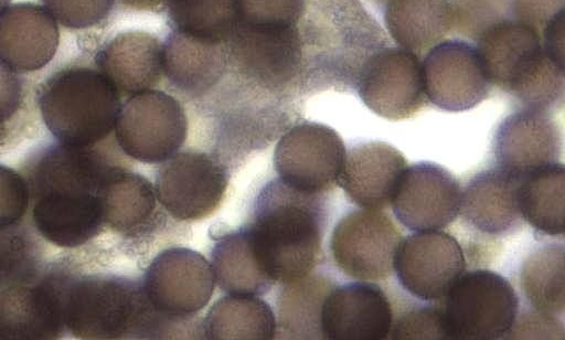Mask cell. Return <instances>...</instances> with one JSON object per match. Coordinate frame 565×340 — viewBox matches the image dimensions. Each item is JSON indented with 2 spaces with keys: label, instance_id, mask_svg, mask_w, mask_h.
<instances>
[{
  "label": "cell",
  "instance_id": "11",
  "mask_svg": "<svg viewBox=\"0 0 565 340\" xmlns=\"http://www.w3.org/2000/svg\"><path fill=\"white\" fill-rule=\"evenodd\" d=\"M355 89L365 106L391 120L413 116L427 99L422 62L414 52L396 46H386L370 57Z\"/></svg>",
  "mask_w": 565,
  "mask_h": 340
},
{
  "label": "cell",
  "instance_id": "17",
  "mask_svg": "<svg viewBox=\"0 0 565 340\" xmlns=\"http://www.w3.org/2000/svg\"><path fill=\"white\" fill-rule=\"evenodd\" d=\"M227 47L239 71L266 83L289 81L302 65L303 46L297 25L260 26L237 22Z\"/></svg>",
  "mask_w": 565,
  "mask_h": 340
},
{
  "label": "cell",
  "instance_id": "8",
  "mask_svg": "<svg viewBox=\"0 0 565 340\" xmlns=\"http://www.w3.org/2000/svg\"><path fill=\"white\" fill-rule=\"evenodd\" d=\"M115 130L125 153L145 163H159L183 145L188 121L177 99L152 88L134 94L121 105Z\"/></svg>",
  "mask_w": 565,
  "mask_h": 340
},
{
  "label": "cell",
  "instance_id": "26",
  "mask_svg": "<svg viewBox=\"0 0 565 340\" xmlns=\"http://www.w3.org/2000/svg\"><path fill=\"white\" fill-rule=\"evenodd\" d=\"M384 6L390 35L414 53L440 42L452 26L448 0H388Z\"/></svg>",
  "mask_w": 565,
  "mask_h": 340
},
{
  "label": "cell",
  "instance_id": "37",
  "mask_svg": "<svg viewBox=\"0 0 565 340\" xmlns=\"http://www.w3.org/2000/svg\"><path fill=\"white\" fill-rule=\"evenodd\" d=\"M390 334L393 339H446L440 309H414L401 317Z\"/></svg>",
  "mask_w": 565,
  "mask_h": 340
},
{
  "label": "cell",
  "instance_id": "6",
  "mask_svg": "<svg viewBox=\"0 0 565 340\" xmlns=\"http://www.w3.org/2000/svg\"><path fill=\"white\" fill-rule=\"evenodd\" d=\"M440 309L446 339L505 338L518 319L519 299L503 276L486 269L462 274Z\"/></svg>",
  "mask_w": 565,
  "mask_h": 340
},
{
  "label": "cell",
  "instance_id": "44",
  "mask_svg": "<svg viewBox=\"0 0 565 340\" xmlns=\"http://www.w3.org/2000/svg\"><path fill=\"white\" fill-rule=\"evenodd\" d=\"M375 3L385 4L388 0H371Z\"/></svg>",
  "mask_w": 565,
  "mask_h": 340
},
{
  "label": "cell",
  "instance_id": "13",
  "mask_svg": "<svg viewBox=\"0 0 565 340\" xmlns=\"http://www.w3.org/2000/svg\"><path fill=\"white\" fill-rule=\"evenodd\" d=\"M422 72L426 98L447 111L477 106L492 85L477 46L462 40L431 46L422 62Z\"/></svg>",
  "mask_w": 565,
  "mask_h": 340
},
{
  "label": "cell",
  "instance_id": "39",
  "mask_svg": "<svg viewBox=\"0 0 565 340\" xmlns=\"http://www.w3.org/2000/svg\"><path fill=\"white\" fill-rule=\"evenodd\" d=\"M512 9L519 21L539 31L551 17L564 9V0H513Z\"/></svg>",
  "mask_w": 565,
  "mask_h": 340
},
{
  "label": "cell",
  "instance_id": "34",
  "mask_svg": "<svg viewBox=\"0 0 565 340\" xmlns=\"http://www.w3.org/2000/svg\"><path fill=\"white\" fill-rule=\"evenodd\" d=\"M451 22L461 35L476 40L493 24L508 19L511 0H448Z\"/></svg>",
  "mask_w": 565,
  "mask_h": 340
},
{
  "label": "cell",
  "instance_id": "16",
  "mask_svg": "<svg viewBox=\"0 0 565 340\" xmlns=\"http://www.w3.org/2000/svg\"><path fill=\"white\" fill-rule=\"evenodd\" d=\"M395 217L412 231H438L460 212L461 188L444 167L419 161L406 167L391 200Z\"/></svg>",
  "mask_w": 565,
  "mask_h": 340
},
{
  "label": "cell",
  "instance_id": "7",
  "mask_svg": "<svg viewBox=\"0 0 565 340\" xmlns=\"http://www.w3.org/2000/svg\"><path fill=\"white\" fill-rule=\"evenodd\" d=\"M152 309L142 286L115 277L68 283L64 323L77 337L120 338L140 327Z\"/></svg>",
  "mask_w": 565,
  "mask_h": 340
},
{
  "label": "cell",
  "instance_id": "23",
  "mask_svg": "<svg viewBox=\"0 0 565 340\" xmlns=\"http://www.w3.org/2000/svg\"><path fill=\"white\" fill-rule=\"evenodd\" d=\"M520 178L499 167L478 172L461 191L462 219L491 235L519 230L524 221L519 203Z\"/></svg>",
  "mask_w": 565,
  "mask_h": 340
},
{
  "label": "cell",
  "instance_id": "43",
  "mask_svg": "<svg viewBox=\"0 0 565 340\" xmlns=\"http://www.w3.org/2000/svg\"><path fill=\"white\" fill-rule=\"evenodd\" d=\"M10 0H0V13L8 7Z\"/></svg>",
  "mask_w": 565,
  "mask_h": 340
},
{
  "label": "cell",
  "instance_id": "38",
  "mask_svg": "<svg viewBox=\"0 0 565 340\" xmlns=\"http://www.w3.org/2000/svg\"><path fill=\"white\" fill-rule=\"evenodd\" d=\"M29 201L25 181L13 170L0 166V227L15 224Z\"/></svg>",
  "mask_w": 565,
  "mask_h": 340
},
{
  "label": "cell",
  "instance_id": "32",
  "mask_svg": "<svg viewBox=\"0 0 565 340\" xmlns=\"http://www.w3.org/2000/svg\"><path fill=\"white\" fill-rule=\"evenodd\" d=\"M173 30L227 44L237 22V0H167Z\"/></svg>",
  "mask_w": 565,
  "mask_h": 340
},
{
  "label": "cell",
  "instance_id": "31",
  "mask_svg": "<svg viewBox=\"0 0 565 340\" xmlns=\"http://www.w3.org/2000/svg\"><path fill=\"white\" fill-rule=\"evenodd\" d=\"M564 246L548 244L533 251L521 268V285L530 304L541 314L564 312Z\"/></svg>",
  "mask_w": 565,
  "mask_h": 340
},
{
  "label": "cell",
  "instance_id": "15",
  "mask_svg": "<svg viewBox=\"0 0 565 340\" xmlns=\"http://www.w3.org/2000/svg\"><path fill=\"white\" fill-rule=\"evenodd\" d=\"M224 169L203 152L174 153L159 168L154 191L158 201L175 219L201 220L221 203L226 189Z\"/></svg>",
  "mask_w": 565,
  "mask_h": 340
},
{
  "label": "cell",
  "instance_id": "4",
  "mask_svg": "<svg viewBox=\"0 0 565 340\" xmlns=\"http://www.w3.org/2000/svg\"><path fill=\"white\" fill-rule=\"evenodd\" d=\"M39 106L62 145L86 148L115 128L121 103L118 89L99 70L72 66L45 81Z\"/></svg>",
  "mask_w": 565,
  "mask_h": 340
},
{
  "label": "cell",
  "instance_id": "5",
  "mask_svg": "<svg viewBox=\"0 0 565 340\" xmlns=\"http://www.w3.org/2000/svg\"><path fill=\"white\" fill-rule=\"evenodd\" d=\"M315 62L322 79L355 88L372 55L388 45L386 33L359 0H318Z\"/></svg>",
  "mask_w": 565,
  "mask_h": 340
},
{
  "label": "cell",
  "instance_id": "10",
  "mask_svg": "<svg viewBox=\"0 0 565 340\" xmlns=\"http://www.w3.org/2000/svg\"><path fill=\"white\" fill-rule=\"evenodd\" d=\"M401 240L399 231L387 215L363 209L348 213L338 222L330 248L344 274L360 280L380 281L391 275Z\"/></svg>",
  "mask_w": 565,
  "mask_h": 340
},
{
  "label": "cell",
  "instance_id": "22",
  "mask_svg": "<svg viewBox=\"0 0 565 340\" xmlns=\"http://www.w3.org/2000/svg\"><path fill=\"white\" fill-rule=\"evenodd\" d=\"M57 45V24L45 8L23 2L0 13V61L13 71L42 68L54 56Z\"/></svg>",
  "mask_w": 565,
  "mask_h": 340
},
{
  "label": "cell",
  "instance_id": "19",
  "mask_svg": "<svg viewBox=\"0 0 565 340\" xmlns=\"http://www.w3.org/2000/svg\"><path fill=\"white\" fill-rule=\"evenodd\" d=\"M493 152L499 168L523 177L558 162L562 152L559 127L545 110L525 107L499 125Z\"/></svg>",
  "mask_w": 565,
  "mask_h": 340
},
{
  "label": "cell",
  "instance_id": "36",
  "mask_svg": "<svg viewBox=\"0 0 565 340\" xmlns=\"http://www.w3.org/2000/svg\"><path fill=\"white\" fill-rule=\"evenodd\" d=\"M115 0H43L45 9L64 26L88 28L107 18Z\"/></svg>",
  "mask_w": 565,
  "mask_h": 340
},
{
  "label": "cell",
  "instance_id": "9",
  "mask_svg": "<svg viewBox=\"0 0 565 340\" xmlns=\"http://www.w3.org/2000/svg\"><path fill=\"white\" fill-rule=\"evenodd\" d=\"M345 152L334 129L318 123H303L279 140L274 166L286 185L317 195L337 183Z\"/></svg>",
  "mask_w": 565,
  "mask_h": 340
},
{
  "label": "cell",
  "instance_id": "29",
  "mask_svg": "<svg viewBox=\"0 0 565 340\" xmlns=\"http://www.w3.org/2000/svg\"><path fill=\"white\" fill-rule=\"evenodd\" d=\"M204 332L209 339H271L276 320L271 308L254 295L228 294L206 315Z\"/></svg>",
  "mask_w": 565,
  "mask_h": 340
},
{
  "label": "cell",
  "instance_id": "12",
  "mask_svg": "<svg viewBox=\"0 0 565 340\" xmlns=\"http://www.w3.org/2000/svg\"><path fill=\"white\" fill-rule=\"evenodd\" d=\"M465 268L459 243L439 230L402 238L393 258V270L401 286L425 301L443 299Z\"/></svg>",
  "mask_w": 565,
  "mask_h": 340
},
{
  "label": "cell",
  "instance_id": "40",
  "mask_svg": "<svg viewBox=\"0 0 565 340\" xmlns=\"http://www.w3.org/2000/svg\"><path fill=\"white\" fill-rule=\"evenodd\" d=\"M22 98V81L18 72L0 61V124L17 111Z\"/></svg>",
  "mask_w": 565,
  "mask_h": 340
},
{
  "label": "cell",
  "instance_id": "42",
  "mask_svg": "<svg viewBox=\"0 0 565 340\" xmlns=\"http://www.w3.org/2000/svg\"><path fill=\"white\" fill-rule=\"evenodd\" d=\"M122 4L140 10H158L166 8L167 0H119Z\"/></svg>",
  "mask_w": 565,
  "mask_h": 340
},
{
  "label": "cell",
  "instance_id": "18",
  "mask_svg": "<svg viewBox=\"0 0 565 340\" xmlns=\"http://www.w3.org/2000/svg\"><path fill=\"white\" fill-rule=\"evenodd\" d=\"M393 327L391 304L374 284L338 286L322 301L320 328L331 340H381Z\"/></svg>",
  "mask_w": 565,
  "mask_h": 340
},
{
  "label": "cell",
  "instance_id": "21",
  "mask_svg": "<svg viewBox=\"0 0 565 340\" xmlns=\"http://www.w3.org/2000/svg\"><path fill=\"white\" fill-rule=\"evenodd\" d=\"M406 167L404 156L391 145L359 142L345 152L337 183L356 205L380 210L391 203Z\"/></svg>",
  "mask_w": 565,
  "mask_h": 340
},
{
  "label": "cell",
  "instance_id": "14",
  "mask_svg": "<svg viewBox=\"0 0 565 340\" xmlns=\"http://www.w3.org/2000/svg\"><path fill=\"white\" fill-rule=\"evenodd\" d=\"M211 264L198 252L163 251L149 265L142 289L151 308L169 317H186L206 306L214 290Z\"/></svg>",
  "mask_w": 565,
  "mask_h": 340
},
{
  "label": "cell",
  "instance_id": "41",
  "mask_svg": "<svg viewBox=\"0 0 565 340\" xmlns=\"http://www.w3.org/2000/svg\"><path fill=\"white\" fill-rule=\"evenodd\" d=\"M564 9L556 12L543 26V51L564 70L565 22Z\"/></svg>",
  "mask_w": 565,
  "mask_h": 340
},
{
  "label": "cell",
  "instance_id": "35",
  "mask_svg": "<svg viewBox=\"0 0 565 340\" xmlns=\"http://www.w3.org/2000/svg\"><path fill=\"white\" fill-rule=\"evenodd\" d=\"M305 12V0H237V22L260 26H290Z\"/></svg>",
  "mask_w": 565,
  "mask_h": 340
},
{
  "label": "cell",
  "instance_id": "27",
  "mask_svg": "<svg viewBox=\"0 0 565 340\" xmlns=\"http://www.w3.org/2000/svg\"><path fill=\"white\" fill-rule=\"evenodd\" d=\"M564 164L556 162L520 178L519 203L524 221L542 234L564 233Z\"/></svg>",
  "mask_w": 565,
  "mask_h": 340
},
{
  "label": "cell",
  "instance_id": "3",
  "mask_svg": "<svg viewBox=\"0 0 565 340\" xmlns=\"http://www.w3.org/2000/svg\"><path fill=\"white\" fill-rule=\"evenodd\" d=\"M492 84L529 108L547 110L563 103L564 70L543 51L537 30L504 19L477 39Z\"/></svg>",
  "mask_w": 565,
  "mask_h": 340
},
{
  "label": "cell",
  "instance_id": "1",
  "mask_svg": "<svg viewBox=\"0 0 565 340\" xmlns=\"http://www.w3.org/2000/svg\"><path fill=\"white\" fill-rule=\"evenodd\" d=\"M109 174L110 168L86 148L46 150L31 178L39 232L63 247L94 237L105 222L103 192Z\"/></svg>",
  "mask_w": 565,
  "mask_h": 340
},
{
  "label": "cell",
  "instance_id": "2",
  "mask_svg": "<svg viewBox=\"0 0 565 340\" xmlns=\"http://www.w3.org/2000/svg\"><path fill=\"white\" fill-rule=\"evenodd\" d=\"M245 230L274 283L298 281L316 265L322 215L315 195L296 191L280 180L273 182L260 193L253 221Z\"/></svg>",
  "mask_w": 565,
  "mask_h": 340
},
{
  "label": "cell",
  "instance_id": "33",
  "mask_svg": "<svg viewBox=\"0 0 565 340\" xmlns=\"http://www.w3.org/2000/svg\"><path fill=\"white\" fill-rule=\"evenodd\" d=\"M36 263L35 244L24 229L15 224L0 227V286L29 281Z\"/></svg>",
  "mask_w": 565,
  "mask_h": 340
},
{
  "label": "cell",
  "instance_id": "20",
  "mask_svg": "<svg viewBox=\"0 0 565 340\" xmlns=\"http://www.w3.org/2000/svg\"><path fill=\"white\" fill-rule=\"evenodd\" d=\"M64 279L13 285L0 293V339H47L64 323Z\"/></svg>",
  "mask_w": 565,
  "mask_h": 340
},
{
  "label": "cell",
  "instance_id": "30",
  "mask_svg": "<svg viewBox=\"0 0 565 340\" xmlns=\"http://www.w3.org/2000/svg\"><path fill=\"white\" fill-rule=\"evenodd\" d=\"M156 191L141 176L114 170L103 192L104 220L114 230L141 229L156 209Z\"/></svg>",
  "mask_w": 565,
  "mask_h": 340
},
{
  "label": "cell",
  "instance_id": "25",
  "mask_svg": "<svg viewBox=\"0 0 565 340\" xmlns=\"http://www.w3.org/2000/svg\"><path fill=\"white\" fill-rule=\"evenodd\" d=\"M228 47L172 30L163 44V73L177 87L202 92L215 84L226 66Z\"/></svg>",
  "mask_w": 565,
  "mask_h": 340
},
{
  "label": "cell",
  "instance_id": "24",
  "mask_svg": "<svg viewBox=\"0 0 565 340\" xmlns=\"http://www.w3.org/2000/svg\"><path fill=\"white\" fill-rule=\"evenodd\" d=\"M97 65L119 93L152 89L163 73V44L145 32L121 33L104 46Z\"/></svg>",
  "mask_w": 565,
  "mask_h": 340
},
{
  "label": "cell",
  "instance_id": "28",
  "mask_svg": "<svg viewBox=\"0 0 565 340\" xmlns=\"http://www.w3.org/2000/svg\"><path fill=\"white\" fill-rule=\"evenodd\" d=\"M211 267L215 283L228 294L257 296L274 283L260 265L245 229L217 241Z\"/></svg>",
  "mask_w": 565,
  "mask_h": 340
}]
</instances>
